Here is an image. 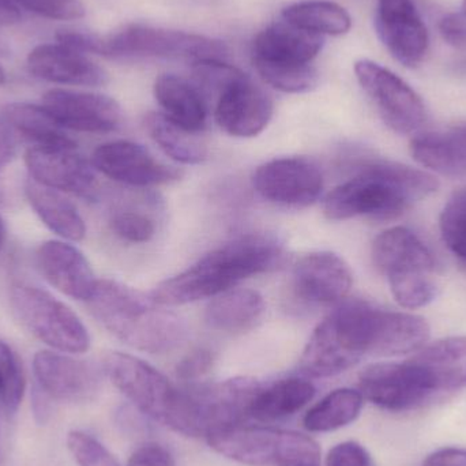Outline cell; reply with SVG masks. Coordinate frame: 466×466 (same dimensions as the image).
I'll use <instances>...</instances> for the list:
<instances>
[{
  "label": "cell",
  "instance_id": "6da1fadb",
  "mask_svg": "<svg viewBox=\"0 0 466 466\" xmlns=\"http://www.w3.org/2000/svg\"><path fill=\"white\" fill-rule=\"evenodd\" d=\"M282 260L284 246L279 238L247 233L213 249L187 270L160 282L150 295L167 307L216 298L243 279L274 270Z\"/></svg>",
  "mask_w": 466,
  "mask_h": 466
},
{
  "label": "cell",
  "instance_id": "7a4b0ae2",
  "mask_svg": "<svg viewBox=\"0 0 466 466\" xmlns=\"http://www.w3.org/2000/svg\"><path fill=\"white\" fill-rule=\"evenodd\" d=\"M438 187L440 182L429 172L390 161H371L328 194L323 212L333 221L393 220Z\"/></svg>",
  "mask_w": 466,
  "mask_h": 466
},
{
  "label": "cell",
  "instance_id": "3957f363",
  "mask_svg": "<svg viewBox=\"0 0 466 466\" xmlns=\"http://www.w3.org/2000/svg\"><path fill=\"white\" fill-rule=\"evenodd\" d=\"M87 304L112 336L141 352H171L187 336L179 315L157 303L150 293L115 279H98Z\"/></svg>",
  "mask_w": 466,
  "mask_h": 466
},
{
  "label": "cell",
  "instance_id": "277c9868",
  "mask_svg": "<svg viewBox=\"0 0 466 466\" xmlns=\"http://www.w3.org/2000/svg\"><path fill=\"white\" fill-rule=\"evenodd\" d=\"M224 41L144 24H130L106 35H96L95 55L112 59L227 60Z\"/></svg>",
  "mask_w": 466,
  "mask_h": 466
},
{
  "label": "cell",
  "instance_id": "5b68a950",
  "mask_svg": "<svg viewBox=\"0 0 466 466\" xmlns=\"http://www.w3.org/2000/svg\"><path fill=\"white\" fill-rule=\"evenodd\" d=\"M375 268L388 277L400 306L420 309L434 300V258L426 244L410 229L396 227L380 233L372 244Z\"/></svg>",
  "mask_w": 466,
  "mask_h": 466
},
{
  "label": "cell",
  "instance_id": "8992f818",
  "mask_svg": "<svg viewBox=\"0 0 466 466\" xmlns=\"http://www.w3.org/2000/svg\"><path fill=\"white\" fill-rule=\"evenodd\" d=\"M213 451L248 466H320L319 445L289 430L262 426L229 427L207 438Z\"/></svg>",
  "mask_w": 466,
  "mask_h": 466
},
{
  "label": "cell",
  "instance_id": "52a82bcc",
  "mask_svg": "<svg viewBox=\"0 0 466 466\" xmlns=\"http://www.w3.org/2000/svg\"><path fill=\"white\" fill-rule=\"evenodd\" d=\"M104 372L112 385L147 418L182 434L183 389L142 359L111 352L104 359Z\"/></svg>",
  "mask_w": 466,
  "mask_h": 466
},
{
  "label": "cell",
  "instance_id": "ba28073f",
  "mask_svg": "<svg viewBox=\"0 0 466 466\" xmlns=\"http://www.w3.org/2000/svg\"><path fill=\"white\" fill-rule=\"evenodd\" d=\"M262 385L255 378L238 377L183 386L185 437L207 440L213 432L246 423Z\"/></svg>",
  "mask_w": 466,
  "mask_h": 466
},
{
  "label": "cell",
  "instance_id": "9c48e42d",
  "mask_svg": "<svg viewBox=\"0 0 466 466\" xmlns=\"http://www.w3.org/2000/svg\"><path fill=\"white\" fill-rule=\"evenodd\" d=\"M10 306L21 325L52 350L74 355L89 350V331L81 318L46 290L25 282L14 284Z\"/></svg>",
  "mask_w": 466,
  "mask_h": 466
},
{
  "label": "cell",
  "instance_id": "30bf717a",
  "mask_svg": "<svg viewBox=\"0 0 466 466\" xmlns=\"http://www.w3.org/2000/svg\"><path fill=\"white\" fill-rule=\"evenodd\" d=\"M355 74L383 122L399 134H412L426 122L420 96L393 71L370 59L355 63Z\"/></svg>",
  "mask_w": 466,
  "mask_h": 466
},
{
  "label": "cell",
  "instance_id": "8fae6325",
  "mask_svg": "<svg viewBox=\"0 0 466 466\" xmlns=\"http://www.w3.org/2000/svg\"><path fill=\"white\" fill-rule=\"evenodd\" d=\"M358 385L364 400L390 412H407L435 400L423 372L410 360L371 364L359 375Z\"/></svg>",
  "mask_w": 466,
  "mask_h": 466
},
{
  "label": "cell",
  "instance_id": "7c38bea8",
  "mask_svg": "<svg viewBox=\"0 0 466 466\" xmlns=\"http://www.w3.org/2000/svg\"><path fill=\"white\" fill-rule=\"evenodd\" d=\"M252 186L265 201L298 209L319 199L325 180L319 167L309 158L284 157L258 167Z\"/></svg>",
  "mask_w": 466,
  "mask_h": 466
},
{
  "label": "cell",
  "instance_id": "4fadbf2b",
  "mask_svg": "<svg viewBox=\"0 0 466 466\" xmlns=\"http://www.w3.org/2000/svg\"><path fill=\"white\" fill-rule=\"evenodd\" d=\"M359 323L367 355L399 356L426 347L430 326L423 318L380 309L359 300Z\"/></svg>",
  "mask_w": 466,
  "mask_h": 466
},
{
  "label": "cell",
  "instance_id": "5bb4252c",
  "mask_svg": "<svg viewBox=\"0 0 466 466\" xmlns=\"http://www.w3.org/2000/svg\"><path fill=\"white\" fill-rule=\"evenodd\" d=\"M93 168L128 187H155L182 177V172L158 161L147 147L130 141H111L96 147Z\"/></svg>",
  "mask_w": 466,
  "mask_h": 466
},
{
  "label": "cell",
  "instance_id": "9a60e30c",
  "mask_svg": "<svg viewBox=\"0 0 466 466\" xmlns=\"http://www.w3.org/2000/svg\"><path fill=\"white\" fill-rule=\"evenodd\" d=\"M25 166L30 179L46 187L79 198L96 197V169L76 147H29Z\"/></svg>",
  "mask_w": 466,
  "mask_h": 466
},
{
  "label": "cell",
  "instance_id": "2e32d148",
  "mask_svg": "<svg viewBox=\"0 0 466 466\" xmlns=\"http://www.w3.org/2000/svg\"><path fill=\"white\" fill-rule=\"evenodd\" d=\"M215 119L224 133L252 138L262 133L273 116V101L243 71L216 96Z\"/></svg>",
  "mask_w": 466,
  "mask_h": 466
},
{
  "label": "cell",
  "instance_id": "e0dca14e",
  "mask_svg": "<svg viewBox=\"0 0 466 466\" xmlns=\"http://www.w3.org/2000/svg\"><path fill=\"white\" fill-rule=\"evenodd\" d=\"M375 29L397 62L407 67L423 62L430 35L413 0H377Z\"/></svg>",
  "mask_w": 466,
  "mask_h": 466
},
{
  "label": "cell",
  "instance_id": "ac0fdd59",
  "mask_svg": "<svg viewBox=\"0 0 466 466\" xmlns=\"http://www.w3.org/2000/svg\"><path fill=\"white\" fill-rule=\"evenodd\" d=\"M41 106L66 130L106 134L122 125V108L114 98L98 93L52 89L41 98Z\"/></svg>",
  "mask_w": 466,
  "mask_h": 466
},
{
  "label": "cell",
  "instance_id": "d6986e66",
  "mask_svg": "<svg viewBox=\"0 0 466 466\" xmlns=\"http://www.w3.org/2000/svg\"><path fill=\"white\" fill-rule=\"evenodd\" d=\"M35 385L51 400L62 402H85L97 394L101 374L95 364L63 355L40 350L33 359Z\"/></svg>",
  "mask_w": 466,
  "mask_h": 466
},
{
  "label": "cell",
  "instance_id": "ffe728a7",
  "mask_svg": "<svg viewBox=\"0 0 466 466\" xmlns=\"http://www.w3.org/2000/svg\"><path fill=\"white\" fill-rule=\"evenodd\" d=\"M352 281L350 266L334 252L304 255L293 268V293L309 306H337L347 298Z\"/></svg>",
  "mask_w": 466,
  "mask_h": 466
},
{
  "label": "cell",
  "instance_id": "44dd1931",
  "mask_svg": "<svg viewBox=\"0 0 466 466\" xmlns=\"http://www.w3.org/2000/svg\"><path fill=\"white\" fill-rule=\"evenodd\" d=\"M35 263L41 276L68 298L87 301L97 287L89 260L73 244L44 241L35 251Z\"/></svg>",
  "mask_w": 466,
  "mask_h": 466
},
{
  "label": "cell",
  "instance_id": "7402d4cb",
  "mask_svg": "<svg viewBox=\"0 0 466 466\" xmlns=\"http://www.w3.org/2000/svg\"><path fill=\"white\" fill-rule=\"evenodd\" d=\"M27 68L35 78L71 86H103L108 74L86 54L65 44H41L27 55Z\"/></svg>",
  "mask_w": 466,
  "mask_h": 466
},
{
  "label": "cell",
  "instance_id": "603a6c76",
  "mask_svg": "<svg viewBox=\"0 0 466 466\" xmlns=\"http://www.w3.org/2000/svg\"><path fill=\"white\" fill-rule=\"evenodd\" d=\"M323 37L299 29L288 22L271 24L252 43V62L271 65H311L322 51Z\"/></svg>",
  "mask_w": 466,
  "mask_h": 466
},
{
  "label": "cell",
  "instance_id": "cb8c5ba5",
  "mask_svg": "<svg viewBox=\"0 0 466 466\" xmlns=\"http://www.w3.org/2000/svg\"><path fill=\"white\" fill-rule=\"evenodd\" d=\"M423 372L435 399L466 386V337H451L423 347L410 359Z\"/></svg>",
  "mask_w": 466,
  "mask_h": 466
},
{
  "label": "cell",
  "instance_id": "d4e9b609",
  "mask_svg": "<svg viewBox=\"0 0 466 466\" xmlns=\"http://www.w3.org/2000/svg\"><path fill=\"white\" fill-rule=\"evenodd\" d=\"M153 92L161 114L175 125L197 134L207 127V98L196 84L175 74H163L156 79Z\"/></svg>",
  "mask_w": 466,
  "mask_h": 466
},
{
  "label": "cell",
  "instance_id": "484cf974",
  "mask_svg": "<svg viewBox=\"0 0 466 466\" xmlns=\"http://www.w3.org/2000/svg\"><path fill=\"white\" fill-rule=\"evenodd\" d=\"M265 311V300L259 292L247 288H233L210 301L205 311V322L221 333H247L257 328Z\"/></svg>",
  "mask_w": 466,
  "mask_h": 466
},
{
  "label": "cell",
  "instance_id": "4316f807",
  "mask_svg": "<svg viewBox=\"0 0 466 466\" xmlns=\"http://www.w3.org/2000/svg\"><path fill=\"white\" fill-rule=\"evenodd\" d=\"M413 158L451 177H466V123L448 131L426 133L410 142Z\"/></svg>",
  "mask_w": 466,
  "mask_h": 466
},
{
  "label": "cell",
  "instance_id": "83f0119b",
  "mask_svg": "<svg viewBox=\"0 0 466 466\" xmlns=\"http://www.w3.org/2000/svg\"><path fill=\"white\" fill-rule=\"evenodd\" d=\"M25 194L35 215L44 226L59 238L81 241L86 236V224L73 202L60 191L46 187L33 179L25 183Z\"/></svg>",
  "mask_w": 466,
  "mask_h": 466
},
{
  "label": "cell",
  "instance_id": "f1b7e54d",
  "mask_svg": "<svg viewBox=\"0 0 466 466\" xmlns=\"http://www.w3.org/2000/svg\"><path fill=\"white\" fill-rule=\"evenodd\" d=\"M315 386L304 378H287L262 385L252 401L249 419L274 423L303 410L315 396Z\"/></svg>",
  "mask_w": 466,
  "mask_h": 466
},
{
  "label": "cell",
  "instance_id": "f546056e",
  "mask_svg": "<svg viewBox=\"0 0 466 466\" xmlns=\"http://www.w3.org/2000/svg\"><path fill=\"white\" fill-rule=\"evenodd\" d=\"M5 123L24 138L38 147H76V142L66 133L43 106L11 103L3 108Z\"/></svg>",
  "mask_w": 466,
  "mask_h": 466
},
{
  "label": "cell",
  "instance_id": "4dcf8cb0",
  "mask_svg": "<svg viewBox=\"0 0 466 466\" xmlns=\"http://www.w3.org/2000/svg\"><path fill=\"white\" fill-rule=\"evenodd\" d=\"M145 128L158 147L177 163L194 166L204 163L208 158V147L199 134L175 125L161 112L147 114Z\"/></svg>",
  "mask_w": 466,
  "mask_h": 466
},
{
  "label": "cell",
  "instance_id": "1f68e13d",
  "mask_svg": "<svg viewBox=\"0 0 466 466\" xmlns=\"http://www.w3.org/2000/svg\"><path fill=\"white\" fill-rule=\"evenodd\" d=\"M282 18L288 24L320 37L342 35L352 27L350 13L339 3L329 0L293 3L282 10Z\"/></svg>",
  "mask_w": 466,
  "mask_h": 466
},
{
  "label": "cell",
  "instance_id": "d6a6232c",
  "mask_svg": "<svg viewBox=\"0 0 466 466\" xmlns=\"http://www.w3.org/2000/svg\"><path fill=\"white\" fill-rule=\"evenodd\" d=\"M364 399L355 389H337L306 413L304 427L309 432H330L353 423L360 415Z\"/></svg>",
  "mask_w": 466,
  "mask_h": 466
},
{
  "label": "cell",
  "instance_id": "836d02e7",
  "mask_svg": "<svg viewBox=\"0 0 466 466\" xmlns=\"http://www.w3.org/2000/svg\"><path fill=\"white\" fill-rule=\"evenodd\" d=\"M254 66L260 78L279 92H311L319 82V74L312 65H271L254 62Z\"/></svg>",
  "mask_w": 466,
  "mask_h": 466
},
{
  "label": "cell",
  "instance_id": "e575fe53",
  "mask_svg": "<svg viewBox=\"0 0 466 466\" xmlns=\"http://www.w3.org/2000/svg\"><path fill=\"white\" fill-rule=\"evenodd\" d=\"M26 389L24 367L15 350L0 339V402L5 412L15 413Z\"/></svg>",
  "mask_w": 466,
  "mask_h": 466
},
{
  "label": "cell",
  "instance_id": "d590c367",
  "mask_svg": "<svg viewBox=\"0 0 466 466\" xmlns=\"http://www.w3.org/2000/svg\"><path fill=\"white\" fill-rule=\"evenodd\" d=\"M440 227L446 247L466 263V188L451 194L441 213Z\"/></svg>",
  "mask_w": 466,
  "mask_h": 466
},
{
  "label": "cell",
  "instance_id": "8d00e7d4",
  "mask_svg": "<svg viewBox=\"0 0 466 466\" xmlns=\"http://www.w3.org/2000/svg\"><path fill=\"white\" fill-rule=\"evenodd\" d=\"M111 231L126 243L144 244L156 235V223L147 213L119 210L109 221Z\"/></svg>",
  "mask_w": 466,
  "mask_h": 466
},
{
  "label": "cell",
  "instance_id": "74e56055",
  "mask_svg": "<svg viewBox=\"0 0 466 466\" xmlns=\"http://www.w3.org/2000/svg\"><path fill=\"white\" fill-rule=\"evenodd\" d=\"M67 446L79 466H120L106 446L86 432L71 431L67 437Z\"/></svg>",
  "mask_w": 466,
  "mask_h": 466
},
{
  "label": "cell",
  "instance_id": "f35d334b",
  "mask_svg": "<svg viewBox=\"0 0 466 466\" xmlns=\"http://www.w3.org/2000/svg\"><path fill=\"white\" fill-rule=\"evenodd\" d=\"M18 7L26 8L37 15L57 21H76L84 18V3L81 0H11Z\"/></svg>",
  "mask_w": 466,
  "mask_h": 466
},
{
  "label": "cell",
  "instance_id": "ab89813d",
  "mask_svg": "<svg viewBox=\"0 0 466 466\" xmlns=\"http://www.w3.org/2000/svg\"><path fill=\"white\" fill-rule=\"evenodd\" d=\"M215 355L208 348H197L177 363V375L186 383H197L212 371Z\"/></svg>",
  "mask_w": 466,
  "mask_h": 466
},
{
  "label": "cell",
  "instance_id": "60d3db41",
  "mask_svg": "<svg viewBox=\"0 0 466 466\" xmlns=\"http://www.w3.org/2000/svg\"><path fill=\"white\" fill-rule=\"evenodd\" d=\"M326 466H377L360 443L348 441L334 446L326 457Z\"/></svg>",
  "mask_w": 466,
  "mask_h": 466
},
{
  "label": "cell",
  "instance_id": "b9f144b4",
  "mask_svg": "<svg viewBox=\"0 0 466 466\" xmlns=\"http://www.w3.org/2000/svg\"><path fill=\"white\" fill-rule=\"evenodd\" d=\"M441 35L449 46L454 48L466 46V15L465 14H448L440 21Z\"/></svg>",
  "mask_w": 466,
  "mask_h": 466
},
{
  "label": "cell",
  "instance_id": "7bdbcfd3",
  "mask_svg": "<svg viewBox=\"0 0 466 466\" xmlns=\"http://www.w3.org/2000/svg\"><path fill=\"white\" fill-rule=\"evenodd\" d=\"M423 466H466L465 449L445 448L424 460Z\"/></svg>",
  "mask_w": 466,
  "mask_h": 466
},
{
  "label": "cell",
  "instance_id": "ee69618b",
  "mask_svg": "<svg viewBox=\"0 0 466 466\" xmlns=\"http://www.w3.org/2000/svg\"><path fill=\"white\" fill-rule=\"evenodd\" d=\"M16 147L13 133L5 120L0 119V169L5 168L13 161Z\"/></svg>",
  "mask_w": 466,
  "mask_h": 466
},
{
  "label": "cell",
  "instance_id": "f6af8a7d",
  "mask_svg": "<svg viewBox=\"0 0 466 466\" xmlns=\"http://www.w3.org/2000/svg\"><path fill=\"white\" fill-rule=\"evenodd\" d=\"M49 399L37 385L33 389L32 393V410L37 423L46 424L51 416V405H49Z\"/></svg>",
  "mask_w": 466,
  "mask_h": 466
},
{
  "label": "cell",
  "instance_id": "bcb514c9",
  "mask_svg": "<svg viewBox=\"0 0 466 466\" xmlns=\"http://www.w3.org/2000/svg\"><path fill=\"white\" fill-rule=\"evenodd\" d=\"M21 21L19 8L11 0H0V26H10Z\"/></svg>",
  "mask_w": 466,
  "mask_h": 466
},
{
  "label": "cell",
  "instance_id": "7dc6e473",
  "mask_svg": "<svg viewBox=\"0 0 466 466\" xmlns=\"http://www.w3.org/2000/svg\"><path fill=\"white\" fill-rule=\"evenodd\" d=\"M5 243V226L3 221L2 216H0V251H2L3 246Z\"/></svg>",
  "mask_w": 466,
  "mask_h": 466
},
{
  "label": "cell",
  "instance_id": "c3c4849f",
  "mask_svg": "<svg viewBox=\"0 0 466 466\" xmlns=\"http://www.w3.org/2000/svg\"><path fill=\"white\" fill-rule=\"evenodd\" d=\"M5 82V73L3 70L2 65H0V86Z\"/></svg>",
  "mask_w": 466,
  "mask_h": 466
},
{
  "label": "cell",
  "instance_id": "681fc988",
  "mask_svg": "<svg viewBox=\"0 0 466 466\" xmlns=\"http://www.w3.org/2000/svg\"><path fill=\"white\" fill-rule=\"evenodd\" d=\"M462 14L466 15V0H462Z\"/></svg>",
  "mask_w": 466,
  "mask_h": 466
}]
</instances>
